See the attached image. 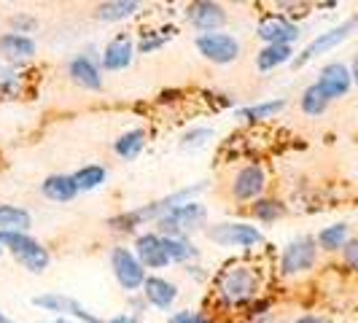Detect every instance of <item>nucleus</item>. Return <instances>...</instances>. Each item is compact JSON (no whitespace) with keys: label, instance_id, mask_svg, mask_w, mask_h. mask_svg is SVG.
Segmentation results:
<instances>
[{"label":"nucleus","instance_id":"20e7f679","mask_svg":"<svg viewBox=\"0 0 358 323\" xmlns=\"http://www.w3.org/2000/svg\"><path fill=\"white\" fill-rule=\"evenodd\" d=\"M110 267H113V275H116L119 286L124 291H135L145 283V267L138 261L135 251H129V248H122V245L113 248L110 251Z\"/></svg>","mask_w":358,"mask_h":323},{"label":"nucleus","instance_id":"412c9836","mask_svg":"<svg viewBox=\"0 0 358 323\" xmlns=\"http://www.w3.org/2000/svg\"><path fill=\"white\" fill-rule=\"evenodd\" d=\"M288 59H294V52L286 43H272V46H264L262 52L256 54V68L259 71H272L278 65H283Z\"/></svg>","mask_w":358,"mask_h":323},{"label":"nucleus","instance_id":"ddd939ff","mask_svg":"<svg viewBox=\"0 0 358 323\" xmlns=\"http://www.w3.org/2000/svg\"><path fill=\"white\" fill-rule=\"evenodd\" d=\"M68 76L73 78V84H78L81 89L90 92H100L103 89V76H100V68L92 62V57H73L71 65H68Z\"/></svg>","mask_w":358,"mask_h":323},{"label":"nucleus","instance_id":"6e6552de","mask_svg":"<svg viewBox=\"0 0 358 323\" xmlns=\"http://www.w3.org/2000/svg\"><path fill=\"white\" fill-rule=\"evenodd\" d=\"M210 237L221 245H237V248H253L262 245V232L251 224H221L210 229Z\"/></svg>","mask_w":358,"mask_h":323},{"label":"nucleus","instance_id":"4468645a","mask_svg":"<svg viewBox=\"0 0 358 323\" xmlns=\"http://www.w3.org/2000/svg\"><path fill=\"white\" fill-rule=\"evenodd\" d=\"M256 36L262 38V41H267V46H272V43H286V46H291V41L299 38V27L291 24L283 17H267L259 24V33Z\"/></svg>","mask_w":358,"mask_h":323},{"label":"nucleus","instance_id":"f03ea898","mask_svg":"<svg viewBox=\"0 0 358 323\" xmlns=\"http://www.w3.org/2000/svg\"><path fill=\"white\" fill-rule=\"evenodd\" d=\"M0 245L8 248L22 267L36 275L49 267V251L27 232H0Z\"/></svg>","mask_w":358,"mask_h":323},{"label":"nucleus","instance_id":"bb28decb","mask_svg":"<svg viewBox=\"0 0 358 323\" xmlns=\"http://www.w3.org/2000/svg\"><path fill=\"white\" fill-rule=\"evenodd\" d=\"M326 106H329V97L321 92V87L318 84L307 87L305 94H302V110H305L307 116H321Z\"/></svg>","mask_w":358,"mask_h":323},{"label":"nucleus","instance_id":"473e14b6","mask_svg":"<svg viewBox=\"0 0 358 323\" xmlns=\"http://www.w3.org/2000/svg\"><path fill=\"white\" fill-rule=\"evenodd\" d=\"M202 138H210V129H208V127H202V129H194V132H189L183 141H186V145H192V143H202Z\"/></svg>","mask_w":358,"mask_h":323},{"label":"nucleus","instance_id":"b1692460","mask_svg":"<svg viewBox=\"0 0 358 323\" xmlns=\"http://www.w3.org/2000/svg\"><path fill=\"white\" fill-rule=\"evenodd\" d=\"M106 178H108L106 167H100V164H87L78 173H73V183L78 186V192H92L100 183H106Z\"/></svg>","mask_w":358,"mask_h":323},{"label":"nucleus","instance_id":"dca6fc26","mask_svg":"<svg viewBox=\"0 0 358 323\" xmlns=\"http://www.w3.org/2000/svg\"><path fill=\"white\" fill-rule=\"evenodd\" d=\"M135 57V46L127 36H116L103 52V68L106 71H124Z\"/></svg>","mask_w":358,"mask_h":323},{"label":"nucleus","instance_id":"1a4fd4ad","mask_svg":"<svg viewBox=\"0 0 358 323\" xmlns=\"http://www.w3.org/2000/svg\"><path fill=\"white\" fill-rule=\"evenodd\" d=\"M186 17H189V22L199 30V36H205V33H218V27L227 22V11H224L218 3L197 0V3L189 6Z\"/></svg>","mask_w":358,"mask_h":323},{"label":"nucleus","instance_id":"a878e982","mask_svg":"<svg viewBox=\"0 0 358 323\" xmlns=\"http://www.w3.org/2000/svg\"><path fill=\"white\" fill-rule=\"evenodd\" d=\"M348 243V227L345 224H334V227H326L321 234H318V245L323 251H340Z\"/></svg>","mask_w":358,"mask_h":323},{"label":"nucleus","instance_id":"4be33fe9","mask_svg":"<svg viewBox=\"0 0 358 323\" xmlns=\"http://www.w3.org/2000/svg\"><path fill=\"white\" fill-rule=\"evenodd\" d=\"M145 145V129H129V132H124L116 143H113V151L122 157V159H135L141 151H143Z\"/></svg>","mask_w":358,"mask_h":323},{"label":"nucleus","instance_id":"9d476101","mask_svg":"<svg viewBox=\"0 0 358 323\" xmlns=\"http://www.w3.org/2000/svg\"><path fill=\"white\" fill-rule=\"evenodd\" d=\"M135 256H138V261L148 269H162L170 264V259H167V251H164V240H162V234H141L138 240H135Z\"/></svg>","mask_w":358,"mask_h":323},{"label":"nucleus","instance_id":"393cba45","mask_svg":"<svg viewBox=\"0 0 358 323\" xmlns=\"http://www.w3.org/2000/svg\"><path fill=\"white\" fill-rule=\"evenodd\" d=\"M162 240H164V251L170 261H189L197 256V248L186 237H162Z\"/></svg>","mask_w":358,"mask_h":323},{"label":"nucleus","instance_id":"a211bd4d","mask_svg":"<svg viewBox=\"0 0 358 323\" xmlns=\"http://www.w3.org/2000/svg\"><path fill=\"white\" fill-rule=\"evenodd\" d=\"M0 54L6 59H30L36 54V41L30 36L6 33V36H0Z\"/></svg>","mask_w":358,"mask_h":323},{"label":"nucleus","instance_id":"72a5a7b5","mask_svg":"<svg viewBox=\"0 0 358 323\" xmlns=\"http://www.w3.org/2000/svg\"><path fill=\"white\" fill-rule=\"evenodd\" d=\"M108 323H138L132 315H116V318H110Z\"/></svg>","mask_w":358,"mask_h":323},{"label":"nucleus","instance_id":"5701e85b","mask_svg":"<svg viewBox=\"0 0 358 323\" xmlns=\"http://www.w3.org/2000/svg\"><path fill=\"white\" fill-rule=\"evenodd\" d=\"M138 11V3L135 0H108L97 6V19L103 22H122V19L132 17Z\"/></svg>","mask_w":358,"mask_h":323},{"label":"nucleus","instance_id":"f8f14e48","mask_svg":"<svg viewBox=\"0 0 358 323\" xmlns=\"http://www.w3.org/2000/svg\"><path fill=\"white\" fill-rule=\"evenodd\" d=\"M350 81H353L350 71H348L342 62H331V65H326V68L321 71L318 87H321V92L329 97V100H337V97H342V94H348Z\"/></svg>","mask_w":358,"mask_h":323},{"label":"nucleus","instance_id":"f3484780","mask_svg":"<svg viewBox=\"0 0 358 323\" xmlns=\"http://www.w3.org/2000/svg\"><path fill=\"white\" fill-rule=\"evenodd\" d=\"M143 294H145V299H148L154 307H159V310H170V305H173V302H176V296H178V288L173 286L170 280H164V278H145Z\"/></svg>","mask_w":358,"mask_h":323},{"label":"nucleus","instance_id":"423d86ee","mask_svg":"<svg viewBox=\"0 0 358 323\" xmlns=\"http://www.w3.org/2000/svg\"><path fill=\"white\" fill-rule=\"evenodd\" d=\"M318 240L313 237H299L294 243H288L283 256H280V272L283 275H299V272H307L315 264V256H318Z\"/></svg>","mask_w":358,"mask_h":323},{"label":"nucleus","instance_id":"c85d7f7f","mask_svg":"<svg viewBox=\"0 0 358 323\" xmlns=\"http://www.w3.org/2000/svg\"><path fill=\"white\" fill-rule=\"evenodd\" d=\"M283 213H286V208L278 199H256V205H253V215L259 221H275Z\"/></svg>","mask_w":358,"mask_h":323},{"label":"nucleus","instance_id":"0eeeda50","mask_svg":"<svg viewBox=\"0 0 358 323\" xmlns=\"http://www.w3.org/2000/svg\"><path fill=\"white\" fill-rule=\"evenodd\" d=\"M358 27V19L353 17V19H348V22H342L340 27H334V30H329V33H323V36H318L310 46H307L305 52L299 54V57H294V65L296 68H302V65H307L310 59H315L318 54H326L329 49H334L337 43H342L345 38L350 36L353 30Z\"/></svg>","mask_w":358,"mask_h":323},{"label":"nucleus","instance_id":"c9c22d12","mask_svg":"<svg viewBox=\"0 0 358 323\" xmlns=\"http://www.w3.org/2000/svg\"><path fill=\"white\" fill-rule=\"evenodd\" d=\"M353 81L358 84V54H356V59H353Z\"/></svg>","mask_w":358,"mask_h":323},{"label":"nucleus","instance_id":"e433bc0d","mask_svg":"<svg viewBox=\"0 0 358 323\" xmlns=\"http://www.w3.org/2000/svg\"><path fill=\"white\" fill-rule=\"evenodd\" d=\"M0 323H14V321H11V318H6V315L0 313Z\"/></svg>","mask_w":358,"mask_h":323},{"label":"nucleus","instance_id":"9b49d317","mask_svg":"<svg viewBox=\"0 0 358 323\" xmlns=\"http://www.w3.org/2000/svg\"><path fill=\"white\" fill-rule=\"evenodd\" d=\"M267 186V178H264V170L259 164H248L243 167L237 175H234L232 183V194L237 199H259L262 192Z\"/></svg>","mask_w":358,"mask_h":323},{"label":"nucleus","instance_id":"aec40b11","mask_svg":"<svg viewBox=\"0 0 358 323\" xmlns=\"http://www.w3.org/2000/svg\"><path fill=\"white\" fill-rule=\"evenodd\" d=\"M33 224L30 213L17 205H0V232H27Z\"/></svg>","mask_w":358,"mask_h":323},{"label":"nucleus","instance_id":"2eb2a0df","mask_svg":"<svg viewBox=\"0 0 358 323\" xmlns=\"http://www.w3.org/2000/svg\"><path fill=\"white\" fill-rule=\"evenodd\" d=\"M38 307H46V310H54V313H68L73 318H81L84 323H103L100 318H94L92 313H87L84 307L78 305L71 296H62V294H46V296H36L33 299Z\"/></svg>","mask_w":358,"mask_h":323},{"label":"nucleus","instance_id":"f704fd0d","mask_svg":"<svg viewBox=\"0 0 358 323\" xmlns=\"http://www.w3.org/2000/svg\"><path fill=\"white\" fill-rule=\"evenodd\" d=\"M296 323H329V321H323V318H315V315H305V318H299Z\"/></svg>","mask_w":358,"mask_h":323},{"label":"nucleus","instance_id":"6ab92c4d","mask_svg":"<svg viewBox=\"0 0 358 323\" xmlns=\"http://www.w3.org/2000/svg\"><path fill=\"white\" fill-rule=\"evenodd\" d=\"M41 192L52 202H71L78 194V186L73 183V175H49L41 183Z\"/></svg>","mask_w":358,"mask_h":323},{"label":"nucleus","instance_id":"c756f323","mask_svg":"<svg viewBox=\"0 0 358 323\" xmlns=\"http://www.w3.org/2000/svg\"><path fill=\"white\" fill-rule=\"evenodd\" d=\"M342 256H345V264L358 272V237H353V240H348V243H345Z\"/></svg>","mask_w":358,"mask_h":323},{"label":"nucleus","instance_id":"7c9ffc66","mask_svg":"<svg viewBox=\"0 0 358 323\" xmlns=\"http://www.w3.org/2000/svg\"><path fill=\"white\" fill-rule=\"evenodd\" d=\"M11 27H14V33H19V36H27V33L36 30L38 22L33 17H14L11 19Z\"/></svg>","mask_w":358,"mask_h":323},{"label":"nucleus","instance_id":"7ed1b4c3","mask_svg":"<svg viewBox=\"0 0 358 323\" xmlns=\"http://www.w3.org/2000/svg\"><path fill=\"white\" fill-rule=\"evenodd\" d=\"M208 210L199 202H183L159 218V232L164 237H186L189 232H197L205 224Z\"/></svg>","mask_w":358,"mask_h":323},{"label":"nucleus","instance_id":"4c0bfd02","mask_svg":"<svg viewBox=\"0 0 358 323\" xmlns=\"http://www.w3.org/2000/svg\"><path fill=\"white\" fill-rule=\"evenodd\" d=\"M0 253H3V245H0Z\"/></svg>","mask_w":358,"mask_h":323},{"label":"nucleus","instance_id":"39448f33","mask_svg":"<svg viewBox=\"0 0 358 323\" xmlns=\"http://www.w3.org/2000/svg\"><path fill=\"white\" fill-rule=\"evenodd\" d=\"M197 52L215 65H229L240 57V41L229 33H205L197 36Z\"/></svg>","mask_w":358,"mask_h":323},{"label":"nucleus","instance_id":"f257e3e1","mask_svg":"<svg viewBox=\"0 0 358 323\" xmlns=\"http://www.w3.org/2000/svg\"><path fill=\"white\" fill-rule=\"evenodd\" d=\"M218 294L224 302L229 305H240L245 299H251L259 294V275L253 272V267L245 264H232L221 272L218 278Z\"/></svg>","mask_w":358,"mask_h":323},{"label":"nucleus","instance_id":"cd10ccee","mask_svg":"<svg viewBox=\"0 0 358 323\" xmlns=\"http://www.w3.org/2000/svg\"><path fill=\"white\" fill-rule=\"evenodd\" d=\"M283 108H286V100H269V103H259V106L243 108L240 116L248 119V122H262V119H269V116L280 113Z\"/></svg>","mask_w":358,"mask_h":323},{"label":"nucleus","instance_id":"2f4dec72","mask_svg":"<svg viewBox=\"0 0 358 323\" xmlns=\"http://www.w3.org/2000/svg\"><path fill=\"white\" fill-rule=\"evenodd\" d=\"M167 323H210L202 313H192V310H180V313H176L173 318Z\"/></svg>","mask_w":358,"mask_h":323}]
</instances>
